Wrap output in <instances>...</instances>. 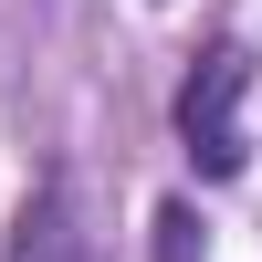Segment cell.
Segmentation results:
<instances>
[{
	"label": "cell",
	"instance_id": "obj_1",
	"mask_svg": "<svg viewBox=\"0 0 262 262\" xmlns=\"http://www.w3.org/2000/svg\"><path fill=\"white\" fill-rule=\"evenodd\" d=\"M242 95H252V53H242V42H210V53L179 74V105H168V116H179V147H189V168H200L210 189L252 168V126H242Z\"/></svg>",
	"mask_w": 262,
	"mask_h": 262
},
{
	"label": "cell",
	"instance_id": "obj_2",
	"mask_svg": "<svg viewBox=\"0 0 262 262\" xmlns=\"http://www.w3.org/2000/svg\"><path fill=\"white\" fill-rule=\"evenodd\" d=\"M0 262H95V252H84V221H74V189H63V179H32V200H21L11 252H0Z\"/></svg>",
	"mask_w": 262,
	"mask_h": 262
},
{
	"label": "cell",
	"instance_id": "obj_3",
	"mask_svg": "<svg viewBox=\"0 0 262 262\" xmlns=\"http://www.w3.org/2000/svg\"><path fill=\"white\" fill-rule=\"evenodd\" d=\"M147 252H158V262H210V221H200V200H158Z\"/></svg>",
	"mask_w": 262,
	"mask_h": 262
}]
</instances>
